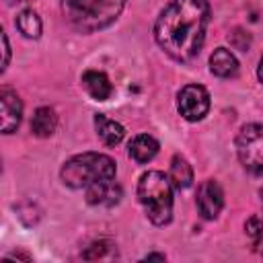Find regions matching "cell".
<instances>
[{
	"label": "cell",
	"instance_id": "6da1fadb",
	"mask_svg": "<svg viewBox=\"0 0 263 263\" xmlns=\"http://www.w3.org/2000/svg\"><path fill=\"white\" fill-rule=\"evenodd\" d=\"M208 21V0H171L154 23V39L168 58L187 64L201 51Z\"/></svg>",
	"mask_w": 263,
	"mask_h": 263
},
{
	"label": "cell",
	"instance_id": "44dd1931",
	"mask_svg": "<svg viewBox=\"0 0 263 263\" xmlns=\"http://www.w3.org/2000/svg\"><path fill=\"white\" fill-rule=\"evenodd\" d=\"M257 78H259V82L263 84V55H261V60H259V66H257Z\"/></svg>",
	"mask_w": 263,
	"mask_h": 263
},
{
	"label": "cell",
	"instance_id": "603a6c76",
	"mask_svg": "<svg viewBox=\"0 0 263 263\" xmlns=\"http://www.w3.org/2000/svg\"><path fill=\"white\" fill-rule=\"evenodd\" d=\"M6 2H16L18 4V2H27V0H6Z\"/></svg>",
	"mask_w": 263,
	"mask_h": 263
},
{
	"label": "cell",
	"instance_id": "7c38bea8",
	"mask_svg": "<svg viewBox=\"0 0 263 263\" xmlns=\"http://www.w3.org/2000/svg\"><path fill=\"white\" fill-rule=\"evenodd\" d=\"M95 129H97V136L101 138V142L105 146H117L123 140V136H125L123 125L117 123L115 119H109L103 113L95 115Z\"/></svg>",
	"mask_w": 263,
	"mask_h": 263
},
{
	"label": "cell",
	"instance_id": "8992f818",
	"mask_svg": "<svg viewBox=\"0 0 263 263\" xmlns=\"http://www.w3.org/2000/svg\"><path fill=\"white\" fill-rule=\"evenodd\" d=\"M177 109L183 119L199 121L210 111V95L201 84H187L177 95Z\"/></svg>",
	"mask_w": 263,
	"mask_h": 263
},
{
	"label": "cell",
	"instance_id": "3957f363",
	"mask_svg": "<svg viewBox=\"0 0 263 263\" xmlns=\"http://www.w3.org/2000/svg\"><path fill=\"white\" fill-rule=\"evenodd\" d=\"M173 183L160 171H148L138 181V199L146 218L154 226H164L173 218Z\"/></svg>",
	"mask_w": 263,
	"mask_h": 263
},
{
	"label": "cell",
	"instance_id": "4fadbf2b",
	"mask_svg": "<svg viewBox=\"0 0 263 263\" xmlns=\"http://www.w3.org/2000/svg\"><path fill=\"white\" fill-rule=\"evenodd\" d=\"M127 152H129V156H132L136 162L144 164V162H150V160L158 154V142H156L152 136H148V134H140V136H136V138L129 142Z\"/></svg>",
	"mask_w": 263,
	"mask_h": 263
},
{
	"label": "cell",
	"instance_id": "5b68a950",
	"mask_svg": "<svg viewBox=\"0 0 263 263\" xmlns=\"http://www.w3.org/2000/svg\"><path fill=\"white\" fill-rule=\"evenodd\" d=\"M236 154L245 171L263 177V125L247 123L236 136Z\"/></svg>",
	"mask_w": 263,
	"mask_h": 263
},
{
	"label": "cell",
	"instance_id": "d6986e66",
	"mask_svg": "<svg viewBox=\"0 0 263 263\" xmlns=\"http://www.w3.org/2000/svg\"><path fill=\"white\" fill-rule=\"evenodd\" d=\"M2 45H4V62H2V70L8 66V62H10V45H8V37H6V33H2Z\"/></svg>",
	"mask_w": 263,
	"mask_h": 263
},
{
	"label": "cell",
	"instance_id": "9a60e30c",
	"mask_svg": "<svg viewBox=\"0 0 263 263\" xmlns=\"http://www.w3.org/2000/svg\"><path fill=\"white\" fill-rule=\"evenodd\" d=\"M55 123H58L55 111H53L51 107H39V109H35V113H33L31 132H33L37 138H47V136L53 134Z\"/></svg>",
	"mask_w": 263,
	"mask_h": 263
},
{
	"label": "cell",
	"instance_id": "7a4b0ae2",
	"mask_svg": "<svg viewBox=\"0 0 263 263\" xmlns=\"http://www.w3.org/2000/svg\"><path fill=\"white\" fill-rule=\"evenodd\" d=\"M125 0H62L66 21L80 33L109 27L123 10Z\"/></svg>",
	"mask_w": 263,
	"mask_h": 263
},
{
	"label": "cell",
	"instance_id": "cb8c5ba5",
	"mask_svg": "<svg viewBox=\"0 0 263 263\" xmlns=\"http://www.w3.org/2000/svg\"><path fill=\"white\" fill-rule=\"evenodd\" d=\"M259 195H261V205H263V189H261V193H259Z\"/></svg>",
	"mask_w": 263,
	"mask_h": 263
},
{
	"label": "cell",
	"instance_id": "9c48e42d",
	"mask_svg": "<svg viewBox=\"0 0 263 263\" xmlns=\"http://www.w3.org/2000/svg\"><path fill=\"white\" fill-rule=\"evenodd\" d=\"M121 187L113 181V179H105V181H97L92 185L86 187V201L90 205H115L121 199Z\"/></svg>",
	"mask_w": 263,
	"mask_h": 263
},
{
	"label": "cell",
	"instance_id": "52a82bcc",
	"mask_svg": "<svg viewBox=\"0 0 263 263\" xmlns=\"http://www.w3.org/2000/svg\"><path fill=\"white\" fill-rule=\"evenodd\" d=\"M222 205H224V191L218 185V181L214 179L203 181L197 189V210L201 218L205 220L218 218V214L222 212Z\"/></svg>",
	"mask_w": 263,
	"mask_h": 263
},
{
	"label": "cell",
	"instance_id": "e0dca14e",
	"mask_svg": "<svg viewBox=\"0 0 263 263\" xmlns=\"http://www.w3.org/2000/svg\"><path fill=\"white\" fill-rule=\"evenodd\" d=\"M113 249H115V247H113L111 240H99V242H92V245L82 253V257H84V259H103V257H107V253L113 251Z\"/></svg>",
	"mask_w": 263,
	"mask_h": 263
},
{
	"label": "cell",
	"instance_id": "277c9868",
	"mask_svg": "<svg viewBox=\"0 0 263 263\" xmlns=\"http://www.w3.org/2000/svg\"><path fill=\"white\" fill-rule=\"evenodd\" d=\"M64 185L72 189H86L88 185L105 179L115 177V160L107 154L99 152H84L76 154L70 160L64 162L62 173H60Z\"/></svg>",
	"mask_w": 263,
	"mask_h": 263
},
{
	"label": "cell",
	"instance_id": "2e32d148",
	"mask_svg": "<svg viewBox=\"0 0 263 263\" xmlns=\"http://www.w3.org/2000/svg\"><path fill=\"white\" fill-rule=\"evenodd\" d=\"M16 27H18V31H21L25 37H29V39L41 37V29H43L39 14H37L35 10H31V8H25V10H21V12L16 14Z\"/></svg>",
	"mask_w": 263,
	"mask_h": 263
},
{
	"label": "cell",
	"instance_id": "ffe728a7",
	"mask_svg": "<svg viewBox=\"0 0 263 263\" xmlns=\"http://www.w3.org/2000/svg\"><path fill=\"white\" fill-rule=\"evenodd\" d=\"M8 259H25V261H31V257H29L27 253H21V251L10 253V255H8Z\"/></svg>",
	"mask_w": 263,
	"mask_h": 263
},
{
	"label": "cell",
	"instance_id": "8fae6325",
	"mask_svg": "<svg viewBox=\"0 0 263 263\" xmlns=\"http://www.w3.org/2000/svg\"><path fill=\"white\" fill-rule=\"evenodd\" d=\"M210 70L220 78H232L238 72V60L226 47H216L210 55Z\"/></svg>",
	"mask_w": 263,
	"mask_h": 263
},
{
	"label": "cell",
	"instance_id": "ba28073f",
	"mask_svg": "<svg viewBox=\"0 0 263 263\" xmlns=\"http://www.w3.org/2000/svg\"><path fill=\"white\" fill-rule=\"evenodd\" d=\"M21 115H23V103L18 99V95L12 88H2L0 90V127L4 134H12L18 123H21Z\"/></svg>",
	"mask_w": 263,
	"mask_h": 263
},
{
	"label": "cell",
	"instance_id": "7402d4cb",
	"mask_svg": "<svg viewBox=\"0 0 263 263\" xmlns=\"http://www.w3.org/2000/svg\"><path fill=\"white\" fill-rule=\"evenodd\" d=\"M146 259H160V261H162V259H164V255H148Z\"/></svg>",
	"mask_w": 263,
	"mask_h": 263
},
{
	"label": "cell",
	"instance_id": "5bb4252c",
	"mask_svg": "<svg viewBox=\"0 0 263 263\" xmlns=\"http://www.w3.org/2000/svg\"><path fill=\"white\" fill-rule=\"evenodd\" d=\"M168 179H171L173 187L179 189V191L191 187V183H193V168H191V164L187 162L185 156H181V154L173 156L171 168H168Z\"/></svg>",
	"mask_w": 263,
	"mask_h": 263
},
{
	"label": "cell",
	"instance_id": "30bf717a",
	"mask_svg": "<svg viewBox=\"0 0 263 263\" xmlns=\"http://www.w3.org/2000/svg\"><path fill=\"white\" fill-rule=\"evenodd\" d=\"M82 86L95 101H107L113 92V86L105 72L101 70H86L82 74Z\"/></svg>",
	"mask_w": 263,
	"mask_h": 263
},
{
	"label": "cell",
	"instance_id": "ac0fdd59",
	"mask_svg": "<svg viewBox=\"0 0 263 263\" xmlns=\"http://www.w3.org/2000/svg\"><path fill=\"white\" fill-rule=\"evenodd\" d=\"M245 230L247 234L251 236L253 242H259L263 238V222L257 218V216H251L247 222H245Z\"/></svg>",
	"mask_w": 263,
	"mask_h": 263
}]
</instances>
